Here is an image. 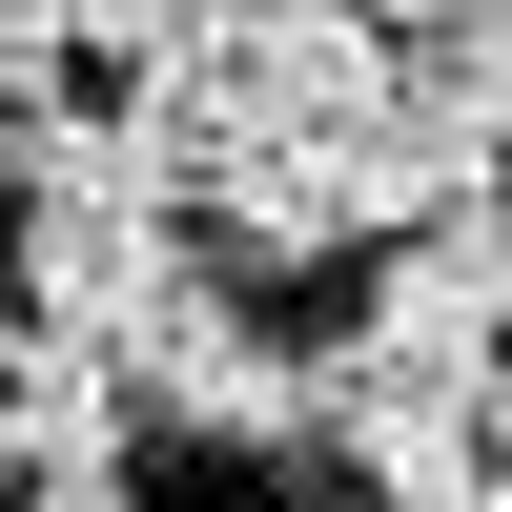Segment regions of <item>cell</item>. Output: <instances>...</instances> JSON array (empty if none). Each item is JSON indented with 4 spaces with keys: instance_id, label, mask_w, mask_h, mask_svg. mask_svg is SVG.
<instances>
[{
    "instance_id": "3",
    "label": "cell",
    "mask_w": 512,
    "mask_h": 512,
    "mask_svg": "<svg viewBox=\"0 0 512 512\" xmlns=\"http://www.w3.org/2000/svg\"><path fill=\"white\" fill-rule=\"evenodd\" d=\"M103 390H123V431H144V451H308V349H287L226 267L164 287V308L103 349Z\"/></svg>"
},
{
    "instance_id": "8",
    "label": "cell",
    "mask_w": 512,
    "mask_h": 512,
    "mask_svg": "<svg viewBox=\"0 0 512 512\" xmlns=\"http://www.w3.org/2000/svg\"><path fill=\"white\" fill-rule=\"evenodd\" d=\"M0 390H21V328H0Z\"/></svg>"
},
{
    "instance_id": "5",
    "label": "cell",
    "mask_w": 512,
    "mask_h": 512,
    "mask_svg": "<svg viewBox=\"0 0 512 512\" xmlns=\"http://www.w3.org/2000/svg\"><path fill=\"white\" fill-rule=\"evenodd\" d=\"M41 82H62V21H41V0H0V123H21Z\"/></svg>"
},
{
    "instance_id": "6",
    "label": "cell",
    "mask_w": 512,
    "mask_h": 512,
    "mask_svg": "<svg viewBox=\"0 0 512 512\" xmlns=\"http://www.w3.org/2000/svg\"><path fill=\"white\" fill-rule=\"evenodd\" d=\"M369 21H390V41H431V21H492V0H369Z\"/></svg>"
},
{
    "instance_id": "1",
    "label": "cell",
    "mask_w": 512,
    "mask_h": 512,
    "mask_svg": "<svg viewBox=\"0 0 512 512\" xmlns=\"http://www.w3.org/2000/svg\"><path fill=\"white\" fill-rule=\"evenodd\" d=\"M164 205L226 226L246 267H349L369 226H410V123H390V21L369 0H205L185 41H144Z\"/></svg>"
},
{
    "instance_id": "4",
    "label": "cell",
    "mask_w": 512,
    "mask_h": 512,
    "mask_svg": "<svg viewBox=\"0 0 512 512\" xmlns=\"http://www.w3.org/2000/svg\"><path fill=\"white\" fill-rule=\"evenodd\" d=\"M41 21H62V62H144V41H185L205 0H41Z\"/></svg>"
},
{
    "instance_id": "2",
    "label": "cell",
    "mask_w": 512,
    "mask_h": 512,
    "mask_svg": "<svg viewBox=\"0 0 512 512\" xmlns=\"http://www.w3.org/2000/svg\"><path fill=\"white\" fill-rule=\"evenodd\" d=\"M308 451H349L369 492H492V205L369 226L349 328L308 349Z\"/></svg>"
},
{
    "instance_id": "7",
    "label": "cell",
    "mask_w": 512,
    "mask_h": 512,
    "mask_svg": "<svg viewBox=\"0 0 512 512\" xmlns=\"http://www.w3.org/2000/svg\"><path fill=\"white\" fill-rule=\"evenodd\" d=\"M369 512H492V492H369Z\"/></svg>"
}]
</instances>
